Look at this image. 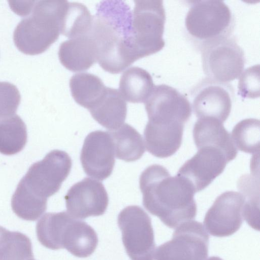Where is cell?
<instances>
[{"label": "cell", "instance_id": "cell-1", "mask_svg": "<svg viewBox=\"0 0 260 260\" xmlns=\"http://www.w3.org/2000/svg\"><path fill=\"white\" fill-rule=\"evenodd\" d=\"M133 11L123 1H103L96 6L90 36L101 67L119 73L139 59L133 29Z\"/></svg>", "mask_w": 260, "mask_h": 260}, {"label": "cell", "instance_id": "cell-2", "mask_svg": "<svg viewBox=\"0 0 260 260\" xmlns=\"http://www.w3.org/2000/svg\"><path fill=\"white\" fill-rule=\"evenodd\" d=\"M139 185L145 208L169 228H176L196 217V192L183 177L171 176L166 168L154 164L142 172Z\"/></svg>", "mask_w": 260, "mask_h": 260}, {"label": "cell", "instance_id": "cell-3", "mask_svg": "<svg viewBox=\"0 0 260 260\" xmlns=\"http://www.w3.org/2000/svg\"><path fill=\"white\" fill-rule=\"evenodd\" d=\"M68 1H34L29 14L16 27L13 40L27 55L43 53L58 38Z\"/></svg>", "mask_w": 260, "mask_h": 260}, {"label": "cell", "instance_id": "cell-4", "mask_svg": "<svg viewBox=\"0 0 260 260\" xmlns=\"http://www.w3.org/2000/svg\"><path fill=\"white\" fill-rule=\"evenodd\" d=\"M36 234L44 247L52 250L65 248L78 257L90 256L98 244L94 230L65 211L44 214L37 223Z\"/></svg>", "mask_w": 260, "mask_h": 260}, {"label": "cell", "instance_id": "cell-5", "mask_svg": "<svg viewBox=\"0 0 260 260\" xmlns=\"http://www.w3.org/2000/svg\"><path fill=\"white\" fill-rule=\"evenodd\" d=\"M185 18V32L188 40L201 51L213 43L231 37L235 17L221 1H194Z\"/></svg>", "mask_w": 260, "mask_h": 260}, {"label": "cell", "instance_id": "cell-6", "mask_svg": "<svg viewBox=\"0 0 260 260\" xmlns=\"http://www.w3.org/2000/svg\"><path fill=\"white\" fill-rule=\"evenodd\" d=\"M72 159L64 151L53 150L33 164L18 185L29 194L42 199L56 193L70 174Z\"/></svg>", "mask_w": 260, "mask_h": 260}, {"label": "cell", "instance_id": "cell-7", "mask_svg": "<svg viewBox=\"0 0 260 260\" xmlns=\"http://www.w3.org/2000/svg\"><path fill=\"white\" fill-rule=\"evenodd\" d=\"M134 3L132 26L135 49L140 59L164 47L166 13L162 1H135Z\"/></svg>", "mask_w": 260, "mask_h": 260}, {"label": "cell", "instance_id": "cell-8", "mask_svg": "<svg viewBox=\"0 0 260 260\" xmlns=\"http://www.w3.org/2000/svg\"><path fill=\"white\" fill-rule=\"evenodd\" d=\"M117 223L129 257L132 260H154V235L147 213L138 206H127L118 214Z\"/></svg>", "mask_w": 260, "mask_h": 260}, {"label": "cell", "instance_id": "cell-9", "mask_svg": "<svg viewBox=\"0 0 260 260\" xmlns=\"http://www.w3.org/2000/svg\"><path fill=\"white\" fill-rule=\"evenodd\" d=\"M209 237L203 224L189 220L179 225L172 238L157 247L155 260H205Z\"/></svg>", "mask_w": 260, "mask_h": 260}, {"label": "cell", "instance_id": "cell-10", "mask_svg": "<svg viewBox=\"0 0 260 260\" xmlns=\"http://www.w3.org/2000/svg\"><path fill=\"white\" fill-rule=\"evenodd\" d=\"M201 52L203 71L207 78L228 83L242 73L246 62L244 52L234 37L213 43Z\"/></svg>", "mask_w": 260, "mask_h": 260}, {"label": "cell", "instance_id": "cell-11", "mask_svg": "<svg viewBox=\"0 0 260 260\" xmlns=\"http://www.w3.org/2000/svg\"><path fill=\"white\" fill-rule=\"evenodd\" d=\"M148 121L184 125L191 114V106L186 97L166 84L154 85L144 102Z\"/></svg>", "mask_w": 260, "mask_h": 260}, {"label": "cell", "instance_id": "cell-12", "mask_svg": "<svg viewBox=\"0 0 260 260\" xmlns=\"http://www.w3.org/2000/svg\"><path fill=\"white\" fill-rule=\"evenodd\" d=\"M234 93L229 83L203 79L191 91L194 114L198 118H213L223 123L230 114Z\"/></svg>", "mask_w": 260, "mask_h": 260}, {"label": "cell", "instance_id": "cell-13", "mask_svg": "<svg viewBox=\"0 0 260 260\" xmlns=\"http://www.w3.org/2000/svg\"><path fill=\"white\" fill-rule=\"evenodd\" d=\"M245 200L243 194L234 191L219 195L205 215L203 225L206 231L218 237L236 233L244 220Z\"/></svg>", "mask_w": 260, "mask_h": 260}, {"label": "cell", "instance_id": "cell-14", "mask_svg": "<svg viewBox=\"0 0 260 260\" xmlns=\"http://www.w3.org/2000/svg\"><path fill=\"white\" fill-rule=\"evenodd\" d=\"M64 199L68 213L73 217L81 219L104 214L109 203L103 183L90 178L74 184Z\"/></svg>", "mask_w": 260, "mask_h": 260}, {"label": "cell", "instance_id": "cell-15", "mask_svg": "<svg viewBox=\"0 0 260 260\" xmlns=\"http://www.w3.org/2000/svg\"><path fill=\"white\" fill-rule=\"evenodd\" d=\"M228 162L226 155L221 150L203 146L182 166L177 175L188 181L196 192L205 189L221 174Z\"/></svg>", "mask_w": 260, "mask_h": 260}, {"label": "cell", "instance_id": "cell-16", "mask_svg": "<svg viewBox=\"0 0 260 260\" xmlns=\"http://www.w3.org/2000/svg\"><path fill=\"white\" fill-rule=\"evenodd\" d=\"M85 174L104 180L109 177L115 164L113 143L109 132L95 131L85 138L80 154Z\"/></svg>", "mask_w": 260, "mask_h": 260}, {"label": "cell", "instance_id": "cell-17", "mask_svg": "<svg viewBox=\"0 0 260 260\" xmlns=\"http://www.w3.org/2000/svg\"><path fill=\"white\" fill-rule=\"evenodd\" d=\"M193 137L198 149L203 146L217 148L225 153L229 162L237 156L238 151L231 134L217 119L198 118L193 126Z\"/></svg>", "mask_w": 260, "mask_h": 260}, {"label": "cell", "instance_id": "cell-18", "mask_svg": "<svg viewBox=\"0 0 260 260\" xmlns=\"http://www.w3.org/2000/svg\"><path fill=\"white\" fill-rule=\"evenodd\" d=\"M58 54L62 66L74 72L88 70L97 61L95 47L90 33L62 42Z\"/></svg>", "mask_w": 260, "mask_h": 260}, {"label": "cell", "instance_id": "cell-19", "mask_svg": "<svg viewBox=\"0 0 260 260\" xmlns=\"http://www.w3.org/2000/svg\"><path fill=\"white\" fill-rule=\"evenodd\" d=\"M89 111L99 123L112 131L124 124L127 105L117 89L107 87L103 96Z\"/></svg>", "mask_w": 260, "mask_h": 260}, {"label": "cell", "instance_id": "cell-20", "mask_svg": "<svg viewBox=\"0 0 260 260\" xmlns=\"http://www.w3.org/2000/svg\"><path fill=\"white\" fill-rule=\"evenodd\" d=\"M154 84L146 70L133 67L122 74L119 89L124 100L133 103H144L151 93Z\"/></svg>", "mask_w": 260, "mask_h": 260}, {"label": "cell", "instance_id": "cell-21", "mask_svg": "<svg viewBox=\"0 0 260 260\" xmlns=\"http://www.w3.org/2000/svg\"><path fill=\"white\" fill-rule=\"evenodd\" d=\"M113 143L115 156L130 162L140 159L145 151L142 136L133 126L124 123L119 127L109 131Z\"/></svg>", "mask_w": 260, "mask_h": 260}, {"label": "cell", "instance_id": "cell-22", "mask_svg": "<svg viewBox=\"0 0 260 260\" xmlns=\"http://www.w3.org/2000/svg\"><path fill=\"white\" fill-rule=\"evenodd\" d=\"M70 87L75 102L88 110L100 100L107 88L99 77L89 73L73 75Z\"/></svg>", "mask_w": 260, "mask_h": 260}, {"label": "cell", "instance_id": "cell-23", "mask_svg": "<svg viewBox=\"0 0 260 260\" xmlns=\"http://www.w3.org/2000/svg\"><path fill=\"white\" fill-rule=\"evenodd\" d=\"M27 139V128L17 114L0 118V153L11 155L20 152Z\"/></svg>", "mask_w": 260, "mask_h": 260}, {"label": "cell", "instance_id": "cell-24", "mask_svg": "<svg viewBox=\"0 0 260 260\" xmlns=\"http://www.w3.org/2000/svg\"><path fill=\"white\" fill-rule=\"evenodd\" d=\"M93 20L87 8L77 2H68L62 22L61 34L70 39L90 33Z\"/></svg>", "mask_w": 260, "mask_h": 260}, {"label": "cell", "instance_id": "cell-25", "mask_svg": "<svg viewBox=\"0 0 260 260\" xmlns=\"http://www.w3.org/2000/svg\"><path fill=\"white\" fill-rule=\"evenodd\" d=\"M34 258L32 244L25 234L0 225V260H29Z\"/></svg>", "mask_w": 260, "mask_h": 260}, {"label": "cell", "instance_id": "cell-26", "mask_svg": "<svg viewBox=\"0 0 260 260\" xmlns=\"http://www.w3.org/2000/svg\"><path fill=\"white\" fill-rule=\"evenodd\" d=\"M260 123L258 119L248 118L233 128L231 137L237 149L250 154L259 152Z\"/></svg>", "mask_w": 260, "mask_h": 260}, {"label": "cell", "instance_id": "cell-27", "mask_svg": "<svg viewBox=\"0 0 260 260\" xmlns=\"http://www.w3.org/2000/svg\"><path fill=\"white\" fill-rule=\"evenodd\" d=\"M47 200L38 199L17 185L12 197L11 207L19 218L28 221L37 220L46 210Z\"/></svg>", "mask_w": 260, "mask_h": 260}, {"label": "cell", "instance_id": "cell-28", "mask_svg": "<svg viewBox=\"0 0 260 260\" xmlns=\"http://www.w3.org/2000/svg\"><path fill=\"white\" fill-rule=\"evenodd\" d=\"M238 94L243 98L254 99L259 96V66L247 68L239 77Z\"/></svg>", "mask_w": 260, "mask_h": 260}, {"label": "cell", "instance_id": "cell-29", "mask_svg": "<svg viewBox=\"0 0 260 260\" xmlns=\"http://www.w3.org/2000/svg\"><path fill=\"white\" fill-rule=\"evenodd\" d=\"M20 101V92L14 84L0 82V118L15 114Z\"/></svg>", "mask_w": 260, "mask_h": 260}, {"label": "cell", "instance_id": "cell-30", "mask_svg": "<svg viewBox=\"0 0 260 260\" xmlns=\"http://www.w3.org/2000/svg\"><path fill=\"white\" fill-rule=\"evenodd\" d=\"M206 260H223L219 257L218 256H211L206 259Z\"/></svg>", "mask_w": 260, "mask_h": 260}, {"label": "cell", "instance_id": "cell-31", "mask_svg": "<svg viewBox=\"0 0 260 260\" xmlns=\"http://www.w3.org/2000/svg\"><path fill=\"white\" fill-rule=\"evenodd\" d=\"M29 260H35V259L34 258H31V259H30Z\"/></svg>", "mask_w": 260, "mask_h": 260}]
</instances>
